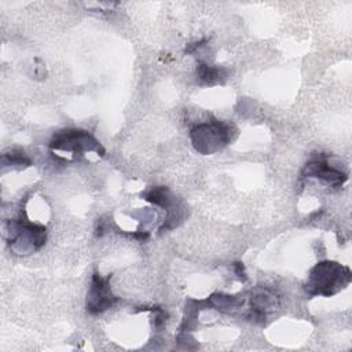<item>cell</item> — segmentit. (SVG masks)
<instances>
[{"label": "cell", "instance_id": "1", "mask_svg": "<svg viewBox=\"0 0 352 352\" xmlns=\"http://www.w3.org/2000/svg\"><path fill=\"white\" fill-rule=\"evenodd\" d=\"M352 280V272L349 267L342 265L337 261H319L308 274V279L304 289L308 296H323L331 297L345 289Z\"/></svg>", "mask_w": 352, "mask_h": 352}, {"label": "cell", "instance_id": "2", "mask_svg": "<svg viewBox=\"0 0 352 352\" xmlns=\"http://www.w3.org/2000/svg\"><path fill=\"white\" fill-rule=\"evenodd\" d=\"M8 245L19 254H29L44 246L47 241V228L43 224L32 223L26 219L25 210L19 217L7 224Z\"/></svg>", "mask_w": 352, "mask_h": 352}, {"label": "cell", "instance_id": "3", "mask_svg": "<svg viewBox=\"0 0 352 352\" xmlns=\"http://www.w3.org/2000/svg\"><path fill=\"white\" fill-rule=\"evenodd\" d=\"M190 139L199 154H214L231 142L232 126L220 120L199 122L190 129Z\"/></svg>", "mask_w": 352, "mask_h": 352}, {"label": "cell", "instance_id": "4", "mask_svg": "<svg viewBox=\"0 0 352 352\" xmlns=\"http://www.w3.org/2000/svg\"><path fill=\"white\" fill-rule=\"evenodd\" d=\"M48 147L52 151L60 150L80 155L88 151H94L98 155L103 157L106 153L104 147L94 135L80 128H65L55 132L48 143Z\"/></svg>", "mask_w": 352, "mask_h": 352}, {"label": "cell", "instance_id": "5", "mask_svg": "<svg viewBox=\"0 0 352 352\" xmlns=\"http://www.w3.org/2000/svg\"><path fill=\"white\" fill-rule=\"evenodd\" d=\"M142 198L146 199L147 202L161 206V208H164V210H166L165 221H164L162 227L160 228V231H164V230L168 231V230L176 227L184 217V208L177 202L176 197H173L172 192L169 191V188L165 186H155V187L146 190L144 192H142Z\"/></svg>", "mask_w": 352, "mask_h": 352}, {"label": "cell", "instance_id": "6", "mask_svg": "<svg viewBox=\"0 0 352 352\" xmlns=\"http://www.w3.org/2000/svg\"><path fill=\"white\" fill-rule=\"evenodd\" d=\"M110 278L111 275L102 278L96 271L92 274L85 304L88 314L99 315L111 308L118 301V298L111 293Z\"/></svg>", "mask_w": 352, "mask_h": 352}, {"label": "cell", "instance_id": "7", "mask_svg": "<svg viewBox=\"0 0 352 352\" xmlns=\"http://www.w3.org/2000/svg\"><path fill=\"white\" fill-rule=\"evenodd\" d=\"M302 177H315L327 186H331L333 188H340L346 180L348 173L331 166L327 162V155L318 154L314 155L302 168L301 170Z\"/></svg>", "mask_w": 352, "mask_h": 352}, {"label": "cell", "instance_id": "8", "mask_svg": "<svg viewBox=\"0 0 352 352\" xmlns=\"http://www.w3.org/2000/svg\"><path fill=\"white\" fill-rule=\"evenodd\" d=\"M197 81L201 85H214L223 82L227 78V70L219 66H210L199 62L195 67Z\"/></svg>", "mask_w": 352, "mask_h": 352}, {"label": "cell", "instance_id": "9", "mask_svg": "<svg viewBox=\"0 0 352 352\" xmlns=\"http://www.w3.org/2000/svg\"><path fill=\"white\" fill-rule=\"evenodd\" d=\"M279 304V298L276 297L275 292L268 287L258 286L252 292L250 297V308L267 312V309L274 308Z\"/></svg>", "mask_w": 352, "mask_h": 352}, {"label": "cell", "instance_id": "10", "mask_svg": "<svg viewBox=\"0 0 352 352\" xmlns=\"http://www.w3.org/2000/svg\"><path fill=\"white\" fill-rule=\"evenodd\" d=\"M205 304H208L209 307L221 311V312H231L234 309H238L243 305V298L236 297V296H230V294H224V293H213L210 294L205 301H202Z\"/></svg>", "mask_w": 352, "mask_h": 352}, {"label": "cell", "instance_id": "11", "mask_svg": "<svg viewBox=\"0 0 352 352\" xmlns=\"http://www.w3.org/2000/svg\"><path fill=\"white\" fill-rule=\"evenodd\" d=\"M3 166H16V168H28L32 165V160L19 148H12L1 155Z\"/></svg>", "mask_w": 352, "mask_h": 352}, {"label": "cell", "instance_id": "12", "mask_svg": "<svg viewBox=\"0 0 352 352\" xmlns=\"http://www.w3.org/2000/svg\"><path fill=\"white\" fill-rule=\"evenodd\" d=\"M144 309H148V311H154V312H155L154 320H153L154 329H157V330L164 329L165 322H166V319H168V314H166L162 308H160V307H151V308H144Z\"/></svg>", "mask_w": 352, "mask_h": 352}, {"label": "cell", "instance_id": "13", "mask_svg": "<svg viewBox=\"0 0 352 352\" xmlns=\"http://www.w3.org/2000/svg\"><path fill=\"white\" fill-rule=\"evenodd\" d=\"M232 270H234V274L236 275V278H238L241 282H246L248 275H246V271H245V265H243V263H241V261H235V263H232Z\"/></svg>", "mask_w": 352, "mask_h": 352}]
</instances>
